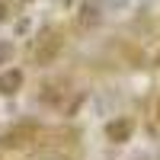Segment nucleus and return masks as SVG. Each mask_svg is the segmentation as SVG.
Listing matches in <instances>:
<instances>
[{
  "mask_svg": "<svg viewBox=\"0 0 160 160\" xmlns=\"http://www.w3.org/2000/svg\"><path fill=\"white\" fill-rule=\"evenodd\" d=\"M35 125L32 122H19V125H13V128H7L3 135H0V148H26V144H29L32 138H35Z\"/></svg>",
  "mask_w": 160,
  "mask_h": 160,
  "instance_id": "1",
  "label": "nucleus"
},
{
  "mask_svg": "<svg viewBox=\"0 0 160 160\" xmlns=\"http://www.w3.org/2000/svg\"><path fill=\"white\" fill-rule=\"evenodd\" d=\"M61 48H64V38L58 32H48L45 38H38V48H35V64H51L58 55H61Z\"/></svg>",
  "mask_w": 160,
  "mask_h": 160,
  "instance_id": "2",
  "label": "nucleus"
},
{
  "mask_svg": "<svg viewBox=\"0 0 160 160\" xmlns=\"http://www.w3.org/2000/svg\"><path fill=\"white\" fill-rule=\"evenodd\" d=\"M131 131H135V122H131L128 115H118L115 122L106 125V138H109L112 144H125V141L131 138Z\"/></svg>",
  "mask_w": 160,
  "mask_h": 160,
  "instance_id": "3",
  "label": "nucleus"
},
{
  "mask_svg": "<svg viewBox=\"0 0 160 160\" xmlns=\"http://www.w3.org/2000/svg\"><path fill=\"white\" fill-rule=\"evenodd\" d=\"M19 87H22V71L19 68H10V71L0 74V93H3V96L19 93Z\"/></svg>",
  "mask_w": 160,
  "mask_h": 160,
  "instance_id": "4",
  "label": "nucleus"
},
{
  "mask_svg": "<svg viewBox=\"0 0 160 160\" xmlns=\"http://www.w3.org/2000/svg\"><path fill=\"white\" fill-rule=\"evenodd\" d=\"M61 87H64V83H48L45 93H42V102H61V96H64Z\"/></svg>",
  "mask_w": 160,
  "mask_h": 160,
  "instance_id": "5",
  "label": "nucleus"
},
{
  "mask_svg": "<svg viewBox=\"0 0 160 160\" xmlns=\"http://www.w3.org/2000/svg\"><path fill=\"white\" fill-rule=\"evenodd\" d=\"M10 55H13V45H10V42H3V45H0V64H3Z\"/></svg>",
  "mask_w": 160,
  "mask_h": 160,
  "instance_id": "6",
  "label": "nucleus"
},
{
  "mask_svg": "<svg viewBox=\"0 0 160 160\" xmlns=\"http://www.w3.org/2000/svg\"><path fill=\"white\" fill-rule=\"evenodd\" d=\"M7 16V3H3V0H0V19H3Z\"/></svg>",
  "mask_w": 160,
  "mask_h": 160,
  "instance_id": "7",
  "label": "nucleus"
},
{
  "mask_svg": "<svg viewBox=\"0 0 160 160\" xmlns=\"http://www.w3.org/2000/svg\"><path fill=\"white\" fill-rule=\"evenodd\" d=\"M68 3H74V0H68Z\"/></svg>",
  "mask_w": 160,
  "mask_h": 160,
  "instance_id": "8",
  "label": "nucleus"
}]
</instances>
